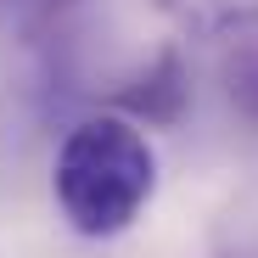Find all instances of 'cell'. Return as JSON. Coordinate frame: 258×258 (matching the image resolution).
I'll list each match as a JSON object with an SVG mask.
<instances>
[{
    "label": "cell",
    "instance_id": "cell-2",
    "mask_svg": "<svg viewBox=\"0 0 258 258\" xmlns=\"http://www.w3.org/2000/svg\"><path fill=\"white\" fill-rule=\"evenodd\" d=\"M191 39H236V51H258V0H152Z\"/></svg>",
    "mask_w": 258,
    "mask_h": 258
},
{
    "label": "cell",
    "instance_id": "cell-4",
    "mask_svg": "<svg viewBox=\"0 0 258 258\" xmlns=\"http://www.w3.org/2000/svg\"><path fill=\"white\" fill-rule=\"evenodd\" d=\"M230 101L247 123H258V51H236L230 62Z\"/></svg>",
    "mask_w": 258,
    "mask_h": 258
},
{
    "label": "cell",
    "instance_id": "cell-1",
    "mask_svg": "<svg viewBox=\"0 0 258 258\" xmlns=\"http://www.w3.org/2000/svg\"><path fill=\"white\" fill-rule=\"evenodd\" d=\"M51 191L62 219L79 236L90 241L123 236L157 197V152L135 118H118V112L79 118L56 146Z\"/></svg>",
    "mask_w": 258,
    "mask_h": 258
},
{
    "label": "cell",
    "instance_id": "cell-3",
    "mask_svg": "<svg viewBox=\"0 0 258 258\" xmlns=\"http://www.w3.org/2000/svg\"><path fill=\"white\" fill-rule=\"evenodd\" d=\"M123 107L135 112V118H146V123H174L180 107H185V68H180V56L163 51V56L123 90Z\"/></svg>",
    "mask_w": 258,
    "mask_h": 258
},
{
    "label": "cell",
    "instance_id": "cell-5",
    "mask_svg": "<svg viewBox=\"0 0 258 258\" xmlns=\"http://www.w3.org/2000/svg\"><path fill=\"white\" fill-rule=\"evenodd\" d=\"M45 6H68V0H45Z\"/></svg>",
    "mask_w": 258,
    "mask_h": 258
}]
</instances>
